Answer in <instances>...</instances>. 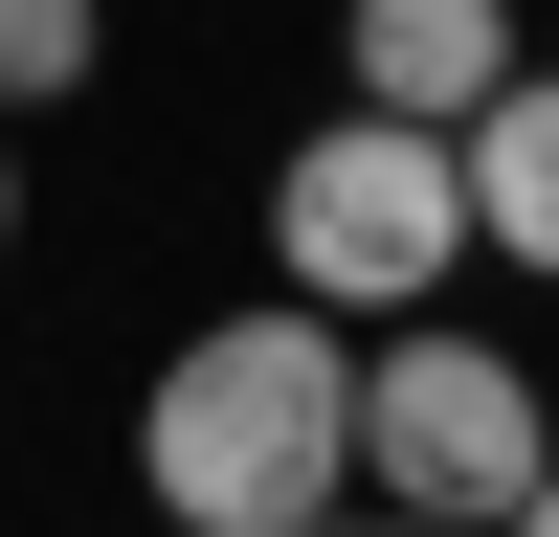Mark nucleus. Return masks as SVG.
I'll return each instance as SVG.
<instances>
[{
	"mask_svg": "<svg viewBox=\"0 0 559 537\" xmlns=\"http://www.w3.org/2000/svg\"><path fill=\"white\" fill-rule=\"evenodd\" d=\"M112 68V0H0V112H68Z\"/></svg>",
	"mask_w": 559,
	"mask_h": 537,
	"instance_id": "6",
	"label": "nucleus"
},
{
	"mask_svg": "<svg viewBox=\"0 0 559 537\" xmlns=\"http://www.w3.org/2000/svg\"><path fill=\"white\" fill-rule=\"evenodd\" d=\"M134 492H157V537H292V515H336L358 492V336L313 291L202 313L157 358V403H134Z\"/></svg>",
	"mask_w": 559,
	"mask_h": 537,
	"instance_id": "1",
	"label": "nucleus"
},
{
	"mask_svg": "<svg viewBox=\"0 0 559 537\" xmlns=\"http://www.w3.org/2000/svg\"><path fill=\"white\" fill-rule=\"evenodd\" d=\"M0 247H23V112H0Z\"/></svg>",
	"mask_w": 559,
	"mask_h": 537,
	"instance_id": "8",
	"label": "nucleus"
},
{
	"mask_svg": "<svg viewBox=\"0 0 559 537\" xmlns=\"http://www.w3.org/2000/svg\"><path fill=\"white\" fill-rule=\"evenodd\" d=\"M448 157H471V247H515L537 291H559V68H515Z\"/></svg>",
	"mask_w": 559,
	"mask_h": 537,
	"instance_id": "5",
	"label": "nucleus"
},
{
	"mask_svg": "<svg viewBox=\"0 0 559 537\" xmlns=\"http://www.w3.org/2000/svg\"><path fill=\"white\" fill-rule=\"evenodd\" d=\"M448 268H471V157H448L426 112H313L292 157H269V291H313L336 336H381V313H426Z\"/></svg>",
	"mask_w": 559,
	"mask_h": 537,
	"instance_id": "2",
	"label": "nucleus"
},
{
	"mask_svg": "<svg viewBox=\"0 0 559 537\" xmlns=\"http://www.w3.org/2000/svg\"><path fill=\"white\" fill-rule=\"evenodd\" d=\"M492 537H559V470H537V492H515V515H492Z\"/></svg>",
	"mask_w": 559,
	"mask_h": 537,
	"instance_id": "9",
	"label": "nucleus"
},
{
	"mask_svg": "<svg viewBox=\"0 0 559 537\" xmlns=\"http://www.w3.org/2000/svg\"><path fill=\"white\" fill-rule=\"evenodd\" d=\"M336 68H358V112L471 134L492 90H515V0H336Z\"/></svg>",
	"mask_w": 559,
	"mask_h": 537,
	"instance_id": "4",
	"label": "nucleus"
},
{
	"mask_svg": "<svg viewBox=\"0 0 559 537\" xmlns=\"http://www.w3.org/2000/svg\"><path fill=\"white\" fill-rule=\"evenodd\" d=\"M537 470H559V403L492 336H448V313H381V336H358V492H381V515H471L492 537Z\"/></svg>",
	"mask_w": 559,
	"mask_h": 537,
	"instance_id": "3",
	"label": "nucleus"
},
{
	"mask_svg": "<svg viewBox=\"0 0 559 537\" xmlns=\"http://www.w3.org/2000/svg\"><path fill=\"white\" fill-rule=\"evenodd\" d=\"M292 537H471V515H292Z\"/></svg>",
	"mask_w": 559,
	"mask_h": 537,
	"instance_id": "7",
	"label": "nucleus"
}]
</instances>
